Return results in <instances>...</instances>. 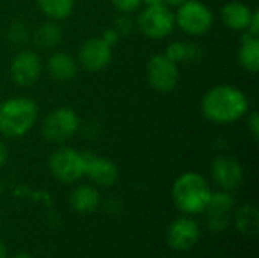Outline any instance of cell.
Wrapping results in <instances>:
<instances>
[{
  "instance_id": "obj_8",
  "label": "cell",
  "mask_w": 259,
  "mask_h": 258,
  "mask_svg": "<svg viewBox=\"0 0 259 258\" xmlns=\"http://www.w3.org/2000/svg\"><path fill=\"white\" fill-rule=\"evenodd\" d=\"M146 78L152 90L170 93L179 82V67L165 55H153L146 65Z\"/></svg>"
},
{
  "instance_id": "obj_23",
  "label": "cell",
  "mask_w": 259,
  "mask_h": 258,
  "mask_svg": "<svg viewBox=\"0 0 259 258\" xmlns=\"http://www.w3.org/2000/svg\"><path fill=\"white\" fill-rule=\"evenodd\" d=\"M8 40H9L11 44L23 47L27 43H30L32 32H30V29L27 27V24L24 21L17 20V21L11 23L9 27H8Z\"/></svg>"
},
{
  "instance_id": "obj_35",
  "label": "cell",
  "mask_w": 259,
  "mask_h": 258,
  "mask_svg": "<svg viewBox=\"0 0 259 258\" xmlns=\"http://www.w3.org/2000/svg\"><path fill=\"white\" fill-rule=\"evenodd\" d=\"M2 193H3V184H2V181H0V196H2Z\"/></svg>"
},
{
  "instance_id": "obj_24",
  "label": "cell",
  "mask_w": 259,
  "mask_h": 258,
  "mask_svg": "<svg viewBox=\"0 0 259 258\" xmlns=\"http://www.w3.org/2000/svg\"><path fill=\"white\" fill-rule=\"evenodd\" d=\"M206 214V227L212 233H222L228 230L231 224V214L217 213V211H205Z\"/></svg>"
},
{
  "instance_id": "obj_13",
  "label": "cell",
  "mask_w": 259,
  "mask_h": 258,
  "mask_svg": "<svg viewBox=\"0 0 259 258\" xmlns=\"http://www.w3.org/2000/svg\"><path fill=\"white\" fill-rule=\"evenodd\" d=\"M85 157V176H88L99 187H111L118 179V167L117 164L96 154L83 152Z\"/></svg>"
},
{
  "instance_id": "obj_25",
  "label": "cell",
  "mask_w": 259,
  "mask_h": 258,
  "mask_svg": "<svg viewBox=\"0 0 259 258\" xmlns=\"http://www.w3.org/2000/svg\"><path fill=\"white\" fill-rule=\"evenodd\" d=\"M112 27L115 29V32L121 36H127L134 27H135V23L132 21V18L129 17V14H120L115 20H114V24Z\"/></svg>"
},
{
  "instance_id": "obj_32",
  "label": "cell",
  "mask_w": 259,
  "mask_h": 258,
  "mask_svg": "<svg viewBox=\"0 0 259 258\" xmlns=\"http://www.w3.org/2000/svg\"><path fill=\"white\" fill-rule=\"evenodd\" d=\"M143 5L153 6V5H165V0H143Z\"/></svg>"
},
{
  "instance_id": "obj_18",
  "label": "cell",
  "mask_w": 259,
  "mask_h": 258,
  "mask_svg": "<svg viewBox=\"0 0 259 258\" xmlns=\"http://www.w3.org/2000/svg\"><path fill=\"white\" fill-rule=\"evenodd\" d=\"M238 62L243 70L255 75L259 70V36L244 32L238 49Z\"/></svg>"
},
{
  "instance_id": "obj_2",
  "label": "cell",
  "mask_w": 259,
  "mask_h": 258,
  "mask_svg": "<svg viewBox=\"0 0 259 258\" xmlns=\"http://www.w3.org/2000/svg\"><path fill=\"white\" fill-rule=\"evenodd\" d=\"M211 186L197 172H185L176 178L171 187V199L185 216L203 214L211 199Z\"/></svg>"
},
{
  "instance_id": "obj_10",
  "label": "cell",
  "mask_w": 259,
  "mask_h": 258,
  "mask_svg": "<svg viewBox=\"0 0 259 258\" xmlns=\"http://www.w3.org/2000/svg\"><path fill=\"white\" fill-rule=\"evenodd\" d=\"M202 236L200 225L191 216L175 219L167 230V243L176 252H187L193 249Z\"/></svg>"
},
{
  "instance_id": "obj_22",
  "label": "cell",
  "mask_w": 259,
  "mask_h": 258,
  "mask_svg": "<svg viewBox=\"0 0 259 258\" xmlns=\"http://www.w3.org/2000/svg\"><path fill=\"white\" fill-rule=\"evenodd\" d=\"M235 207V198L228 190H219L211 193V199L208 204L206 211H217V213H226L231 214V211Z\"/></svg>"
},
{
  "instance_id": "obj_34",
  "label": "cell",
  "mask_w": 259,
  "mask_h": 258,
  "mask_svg": "<svg viewBox=\"0 0 259 258\" xmlns=\"http://www.w3.org/2000/svg\"><path fill=\"white\" fill-rule=\"evenodd\" d=\"M12 258H35V257H32V255H29V254H17V255H14Z\"/></svg>"
},
{
  "instance_id": "obj_7",
  "label": "cell",
  "mask_w": 259,
  "mask_h": 258,
  "mask_svg": "<svg viewBox=\"0 0 259 258\" xmlns=\"http://www.w3.org/2000/svg\"><path fill=\"white\" fill-rule=\"evenodd\" d=\"M79 125V116L73 108L59 106L46 116L42 122V135L49 143L61 144L77 132Z\"/></svg>"
},
{
  "instance_id": "obj_11",
  "label": "cell",
  "mask_w": 259,
  "mask_h": 258,
  "mask_svg": "<svg viewBox=\"0 0 259 258\" xmlns=\"http://www.w3.org/2000/svg\"><path fill=\"white\" fill-rule=\"evenodd\" d=\"M112 61V46L105 43L102 36L85 40L77 52V64L87 71H102Z\"/></svg>"
},
{
  "instance_id": "obj_3",
  "label": "cell",
  "mask_w": 259,
  "mask_h": 258,
  "mask_svg": "<svg viewBox=\"0 0 259 258\" xmlns=\"http://www.w3.org/2000/svg\"><path fill=\"white\" fill-rule=\"evenodd\" d=\"M38 120V105L24 96L0 103V134L6 138L24 137Z\"/></svg>"
},
{
  "instance_id": "obj_1",
  "label": "cell",
  "mask_w": 259,
  "mask_h": 258,
  "mask_svg": "<svg viewBox=\"0 0 259 258\" xmlns=\"http://www.w3.org/2000/svg\"><path fill=\"white\" fill-rule=\"evenodd\" d=\"M203 117L215 125H231L243 119L249 111L246 94L229 84H220L209 88L200 102Z\"/></svg>"
},
{
  "instance_id": "obj_6",
  "label": "cell",
  "mask_w": 259,
  "mask_h": 258,
  "mask_svg": "<svg viewBox=\"0 0 259 258\" xmlns=\"http://www.w3.org/2000/svg\"><path fill=\"white\" fill-rule=\"evenodd\" d=\"M138 30L149 40H162L175 30V14L167 5L146 6L137 17Z\"/></svg>"
},
{
  "instance_id": "obj_21",
  "label": "cell",
  "mask_w": 259,
  "mask_h": 258,
  "mask_svg": "<svg viewBox=\"0 0 259 258\" xmlns=\"http://www.w3.org/2000/svg\"><path fill=\"white\" fill-rule=\"evenodd\" d=\"M38 9L53 21L65 20L74 9V0H35Z\"/></svg>"
},
{
  "instance_id": "obj_4",
  "label": "cell",
  "mask_w": 259,
  "mask_h": 258,
  "mask_svg": "<svg viewBox=\"0 0 259 258\" xmlns=\"http://www.w3.org/2000/svg\"><path fill=\"white\" fill-rule=\"evenodd\" d=\"M175 24L190 36L208 33L214 24V14L208 5L200 0H187L175 14Z\"/></svg>"
},
{
  "instance_id": "obj_27",
  "label": "cell",
  "mask_w": 259,
  "mask_h": 258,
  "mask_svg": "<svg viewBox=\"0 0 259 258\" xmlns=\"http://www.w3.org/2000/svg\"><path fill=\"white\" fill-rule=\"evenodd\" d=\"M247 131L253 137V140L259 138V116L256 111H252L247 117Z\"/></svg>"
},
{
  "instance_id": "obj_20",
  "label": "cell",
  "mask_w": 259,
  "mask_h": 258,
  "mask_svg": "<svg viewBox=\"0 0 259 258\" xmlns=\"http://www.w3.org/2000/svg\"><path fill=\"white\" fill-rule=\"evenodd\" d=\"M235 228L244 237L255 239L259 234L258 208L247 204L235 211Z\"/></svg>"
},
{
  "instance_id": "obj_12",
  "label": "cell",
  "mask_w": 259,
  "mask_h": 258,
  "mask_svg": "<svg viewBox=\"0 0 259 258\" xmlns=\"http://www.w3.org/2000/svg\"><path fill=\"white\" fill-rule=\"evenodd\" d=\"M211 173L214 182L220 187V190L232 192L238 189L243 182L244 172L237 158L231 155H219L214 158L211 164Z\"/></svg>"
},
{
  "instance_id": "obj_26",
  "label": "cell",
  "mask_w": 259,
  "mask_h": 258,
  "mask_svg": "<svg viewBox=\"0 0 259 258\" xmlns=\"http://www.w3.org/2000/svg\"><path fill=\"white\" fill-rule=\"evenodd\" d=\"M111 5L120 12V14H132L140 9L143 5V0H109Z\"/></svg>"
},
{
  "instance_id": "obj_28",
  "label": "cell",
  "mask_w": 259,
  "mask_h": 258,
  "mask_svg": "<svg viewBox=\"0 0 259 258\" xmlns=\"http://www.w3.org/2000/svg\"><path fill=\"white\" fill-rule=\"evenodd\" d=\"M247 33L253 35V36H259V11L258 9H253V14H252V18H250V23H249V27L246 30Z\"/></svg>"
},
{
  "instance_id": "obj_31",
  "label": "cell",
  "mask_w": 259,
  "mask_h": 258,
  "mask_svg": "<svg viewBox=\"0 0 259 258\" xmlns=\"http://www.w3.org/2000/svg\"><path fill=\"white\" fill-rule=\"evenodd\" d=\"M184 2H187V0H165V5H167L168 8H178V6H181Z\"/></svg>"
},
{
  "instance_id": "obj_5",
  "label": "cell",
  "mask_w": 259,
  "mask_h": 258,
  "mask_svg": "<svg viewBox=\"0 0 259 258\" xmlns=\"http://www.w3.org/2000/svg\"><path fill=\"white\" fill-rule=\"evenodd\" d=\"M49 170L61 184H76L85 176V157L73 148L61 146L49 158Z\"/></svg>"
},
{
  "instance_id": "obj_9",
  "label": "cell",
  "mask_w": 259,
  "mask_h": 258,
  "mask_svg": "<svg viewBox=\"0 0 259 258\" xmlns=\"http://www.w3.org/2000/svg\"><path fill=\"white\" fill-rule=\"evenodd\" d=\"M42 73V61L33 50H20L11 61L9 75L17 87L26 88L33 85Z\"/></svg>"
},
{
  "instance_id": "obj_15",
  "label": "cell",
  "mask_w": 259,
  "mask_h": 258,
  "mask_svg": "<svg viewBox=\"0 0 259 258\" xmlns=\"http://www.w3.org/2000/svg\"><path fill=\"white\" fill-rule=\"evenodd\" d=\"M70 207L74 213L79 214H91L94 213L102 202L100 193L94 186L90 184H82L77 186L71 193H70Z\"/></svg>"
},
{
  "instance_id": "obj_17",
  "label": "cell",
  "mask_w": 259,
  "mask_h": 258,
  "mask_svg": "<svg viewBox=\"0 0 259 258\" xmlns=\"http://www.w3.org/2000/svg\"><path fill=\"white\" fill-rule=\"evenodd\" d=\"M62 40V29L58 24V21L49 20L36 26V29L32 32V43L39 50H50L55 49Z\"/></svg>"
},
{
  "instance_id": "obj_29",
  "label": "cell",
  "mask_w": 259,
  "mask_h": 258,
  "mask_svg": "<svg viewBox=\"0 0 259 258\" xmlns=\"http://www.w3.org/2000/svg\"><path fill=\"white\" fill-rule=\"evenodd\" d=\"M102 40H103L105 43H108L109 46H114V44H117V43H118L120 35L115 32V29H114V27H109L108 30H105V33H103Z\"/></svg>"
},
{
  "instance_id": "obj_30",
  "label": "cell",
  "mask_w": 259,
  "mask_h": 258,
  "mask_svg": "<svg viewBox=\"0 0 259 258\" xmlns=\"http://www.w3.org/2000/svg\"><path fill=\"white\" fill-rule=\"evenodd\" d=\"M8 157H9V152H8V148L6 144L0 140V169L6 164L8 161Z\"/></svg>"
},
{
  "instance_id": "obj_14",
  "label": "cell",
  "mask_w": 259,
  "mask_h": 258,
  "mask_svg": "<svg viewBox=\"0 0 259 258\" xmlns=\"http://www.w3.org/2000/svg\"><path fill=\"white\" fill-rule=\"evenodd\" d=\"M252 14H253V9L240 0L228 2L220 11L223 24L229 30H234V32H246L250 23Z\"/></svg>"
},
{
  "instance_id": "obj_16",
  "label": "cell",
  "mask_w": 259,
  "mask_h": 258,
  "mask_svg": "<svg viewBox=\"0 0 259 258\" xmlns=\"http://www.w3.org/2000/svg\"><path fill=\"white\" fill-rule=\"evenodd\" d=\"M77 59H74L67 52H55L47 59V71L49 75L59 82L71 81L77 75Z\"/></svg>"
},
{
  "instance_id": "obj_36",
  "label": "cell",
  "mask_w": 259,
  "mask_h": 258,
  "mask_svg": "<svg viewBox=\"0 0 259 258\" xmlns=\"http://www.w3.org/2000/svg\"><path fill=\"white\" fill-rule=\"evenodd\" d=\"M0 224H2V216H0Z\"/></svg>"
},
{
  "instance_id": "obj_33",
  "label": "cell",
  "mask_w": 259,
  "mask_h": 258,
  "mask_svg": "<svg viewBox=\"0 0 259 258\" xmlns=\"http://www.w3.org/2000/svg\"><path fill=\"white\" fill-rule=\"evenodd\" d=\"M0 258H8V248L2 240H0Z\"/></svg>"
},
{
  "instance_id": "obj_19",
  "label": "cell",
  "mask_w": 259,
  "mask_h": 258,
  "mask_svg": "<svg viewBox=\"0 0 259 258\" xmlns=\"http://www.w3.org/2000/svg\"><path fill=\"white\" fill-rule=\"evenodd\" d=\"M168 59H171L175 64L182 62H196L203 56V49L199 44L194 43H185V41H173L167 46L165 53Z\"/></svg>"
}]
</instances>
